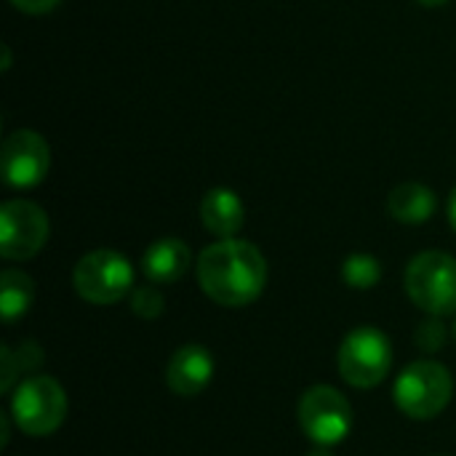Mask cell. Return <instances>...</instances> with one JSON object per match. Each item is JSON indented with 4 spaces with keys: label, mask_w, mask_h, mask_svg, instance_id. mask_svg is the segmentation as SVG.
<instances>
[{
    "label": "cell",
    "mask_w": 456,
    "mask_h": 456,
    "mask_svg": "<svg viewBox=\"0 0 456 456\" xmlns=\"http://www.w3.org/2000/svg\"><path fill=\"white\" fill-rule=\"evenodd\" d=\"M13 8L24 11V13H32V16H40V13H48L59 5V0H11Z\"/></svg>",
    "instance_id": "obj_20"
},
{
    "label": "cell",
    "mask_w": 456,
    "mask_h": 456,
    "mask_svg": "<svg viewBox=\"0 0 456 456\" xmlns=\"http://www.w3.org/2000/svg\"><path fill=\"white\" fill-rule=\"evenodd\" d=\"M297 419L302 433L315 446H337L353 430V406L350 401L331 385L310 387L297 406Z\"/></svg>",
    "instance_id": "obj_7"
},
{
    "label": "cell",
    "mask_w": 456,
    "mask_h": 456,
    "mask_svg": "<svg viewBox=\"0 0 456 456\" xmlns=\"http://www.w3.org/2000/svg\"><path fill=\"white\" fill-rule=\"evenodd\" d=\"M19 374H21V369H19L16 353L8 345H3V350H0V393H11Z\"/></svg>",
    "instance_id": "obj_18"
},
{
    "label": "cell",
    "mask_w": 456,
    "mask_h": 456,
    "mask_svg": "<svg viewBox=\"0 0 456 456\" xmlns=\"http://www.w3.org/2000/svg\"><path fill=\"white\" fill-rule=\"evenodd\" d=\"M200 219L203 227L216 238H235L243 230L246 208L235 190L230 187H214L200 200Z\"/></svg>",
    "instance_id": "obj_11"
},
{
    "label": "cell",
    "mask_w": 456,
    "mask_h": 456,
    "mask_svg": "<svg viewBox=\"0 0 456 456\" xmlns=\"http://www.w3.org/2000/svg\"><path fill=\"white\" fill-rule=\"evenodd\" d=\"M72 286L77 297L91 305H115L134 289V267L123 254L112 248H96L77 259Z\"/></svg>",
    "instance_id": "obj_6"
},
{
    "label": "cell",
    "mask_w": 456,
    "mask_h": 456,
    "mask_svg": "<svg viewBox=\"0 0 456 456\" xmlns=\"http://www.w3.org/2000/svg\"><path fill=\"white\" fill-rule=\"evenodd\" d=\"M13 353H16L19 369H21V371H27V374L37 371V369H40V363H43V350H40L35 342H21Z\"/></svg>",
    "instance_id": "obj_19"
},
{
    "label": "cell",
    "mask_w": 456,
    "mask_h": 456,
    "mask_svg": "<svg viewBox=\"0 0 456 456\" xmlns=\"http://www.w3.org/2000/svg\"><path fill=\"white\" fill-rule=\"evenodd\" d=\"M190 265L192 254L179 238H160L142 256V270L152 283H176L187 275Z\"/></svg>",
    "instance_id": "obj_12"
},
{
    "label": "cell",
    "mask_w": 456,
    "mask_h": 456,
    "mask_svg": "<svg viewBox=\"0 0 456 456\" xmlns=\"http://www.w3.org/2000/svg\"><path fill=\"white\" fill-rule=\"evenodd\" d=\"M419 5H425V8H441V5H446L449 0H417Z\"/></svg>",
    "instance_id": "obj_23"
},
{
    "label": "cell",
    "mask_w": 456,
    "mask_h": 456,
    "mask_svg": "<svg viewBox=\"0 0 456 456\" xmlns=\"http://www.w3.org/2000/svg\"><path fill=\"white\" fill-rule=\"evenodd\" d=\"M131 310H134V315H139L144 321H155L163 315L166 299L155 286H142V289L131 291Z\"/></svg>",
    "instance_id": "obj_16"
},
{
    "label": "cell",
    "mask_w": 456,
    "mask_h": 456,
    "mask_svg": "<svg viewBox=\"0 0 456 456\" xmlns=\"http://www.w3.org/2000/svg\"><path fill=\"white\" fill-rule=\"evenodd\" d=\"M454 395L452 371L438 361H414L395 379V406L417 422L436 419Z\"/></svg>",
    "instance_id": "obj_2"
},
{
    "label": "cell",
    "mask_w": 456,
    "mask_h": 456,
    "mask_svg": "<svg viewBox=\"0 0 456 456\" xmlns=\"http://www.w3.org/2000/svg\"><path fill=\"white\" fill-rule=\"evenodd\" d=\"M198 283L208 299L222 307H246L267 286V262L262 251L238 238H219L198 256Z\"/></svg>",
    "instance_id": "obj_1"
},
{
    "label": "cell",
    "mask_w": 456,
    "mask_h": 456,
    "mask_svg": "<svg viewBox=\"0 0 456 456\" xmlns=\"http://www.w3.org/2000/svg\"><path fill=\"white\" fill-rule=\"evenodd\" d=\"M214 355L203 345H182L166 366V385L179 398L200 395L214 379Z\"/></svg>",
    "instance_id": "obj_10"
},
{
    "label": "cell",
    "mask_w": 456,
    "mask_h": 456,
    "mask_svg": "<svg viewBox=\"0 0 456 456\" xmlns=\"http://www.w3.org/2000/svg\"><path fill=\"white\" fill-rule=\"evenodd\" d=\"M35 302V283L21 270H3L0 275V315L5 323H13L29 313Z\"/></svg>",
    "instance_id": "obj_14"
},
{
    "label": "cell",
    "mask_w": 456,
    "mask_h": 456,
    "mask_svg": "<svg viewBox=\"0 0 456 456\" xmlns=\"http://www.w3.org/2000/svg\"><path fill=\"white\" fill-rule=\"evenodd\" d=\"M446 345V326L441 318L430 315L419 329H417V347L422 353H438Z\"/></svg>",
    "instance_id": "obj_17"
},
{
    "label": "cell",
    "mask_w": 456,
    "mask_h": 456,
    "mask_svg": "<svg viewBox=\"0 0 456 456\" xmlns=\"http://www.w3.org/2000/svg\"><path fill=\"white\" fill-rule=\"evenodd\" d=\"M438 208L436 192L419 182H403L387 195V211L401 224H425Z\"/></svg>",
    "instance_id": "obj_13"
},
{
    "label": "cell",
    "mask_w": 456,
    "mask_h": 456,
    "mask_svg": "<svg viewBox=\"0 0 456 456\" xmlns=\"http://www.w3.org/2000/svg\"><path fill=\"white\" fill-rule=\"evenodd\" d=\"M64 417H67V393L53 377L35 374L16 385L11 398V419L24 436L32 438L51 436L61 428Z\"/></svg>",
    "instance_id": "obj_4"
},
{
    "label": "cell",
    "mask_w": 456,
    "mask_h": 456,
    "mask_svg": "<svg viewBox=\"0 0 456 456\" xmlns=\"http://www.w3.org/2000/svg\"><path fill=\"white\" fill-rule=\"evenodd\" d=\"M307 456H334V454H331V452H326L323 446H318V449H313Z\"/></svg>",
    "instance_id": "obj_24"
},
{
    "label": "cell",
    "mask_w": 456,
    "mask_h": 456,
    "mask_svg": "<svg viewBox=\"0 0 456 456\" xmlns=\"http://www.w3.org/2000/svg\"><path fill=\"white\" fill-rule=\"evenodd\" d=\"M51 232L48 214L32 200H5L0 206V254L8 262L37 256Z\"/></svg>",
    "instance_id": "obj_8"
},
{
    "label": "cell",
    "mask_w": 456,
    "mask_h": 456,
    "mask_svg": "<svg viewBox=\"0 0 456 456\" xmlns=\"http://www.w3.org/2000/svg\"><path fill=\"white\" fill-rule=\"evenodd\" d=\"M449 222H452V227H454L456 232V190L452 192V198H449Z\"/></svg>",
    "instance_id": "obj_22"
},
{
    "label": "cell",
    "mask_w": 456,
    "mask_h": 456,
    "mask_svg": "<svg viewBox=\"0 0 456 456\" xmlns=\"http://www.w3.org/2000/svg\"><path fill=\"white\" fill-rule=\"evenodd\" d=\"M48 168H51V150L37 131L19 128L5 136L0 152V171L8 187L16 190L37 187L45 179Z\"/></svg>",
    "instance_id": "obj_9"
},
{
    "label": "cell",
    "mask_w": 456,
    "mask_h": 456,
    "mask_svg": "<svg viewBox=\"0 0 456 456\" xmlns=\"http://www.w3.org/2000/svg\"><path fill=\"white\" fill-rule=\"evenodd\" d=\"M8 414H0V428H3V436H0V446L5 449L8 446V436H11V425H8Z\"/></svg>",
    "instance_id": "obj_21"
},
{
    "label": "cell",
    "mask_w": 456,
    "mask_h": 456,
    "mask_svg": "<svg viewBox=\"0 0 456 456\" xmlns=\"http://www.w3.org/2000/svg\"><path fill=\"white\" fill-rule=\"evenodd\" d=\"M409 299L428 315L446 318L456 313V259L446 251L417 254L403 275Z\"/></svg>",
    "instance_id": "obj_3"
},
{
    "label": "cell",
    "mask_w": 456,
    "mask_h": 456,
    "mask_svg": "<svg viewBox=\"0 0 456 456\" xmlns=\"http://www.w3.org/2000/svg\"><path fill=\"white\" fill-rule=\"evenodd\" d=\"M379 278H382V265L371 254H350L342 262V281L350 289L369 291L379 283Z\"/></svg>",
    "instance_id": "obj_15"
},
{
    "label": "cell",
    "mask_w": 456,
    "mask_h": 456,
    "mask_svg": "<svg viewBox=\"0 0 456 456\" xmlns=\"http://www.w3.org/2000/svg\"><path fill=\"white\" fill-rule=\"evenodd\" d=\"M393 366V345L385 331L374 326L353 329L337 353L339 377L358 390H371L382 385Z\"/></svg>",
    "instance_id": "obj_5"
}]
</instances>
